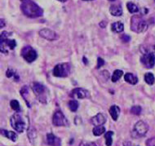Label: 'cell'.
Returning a JSON list of instances; mask_svg holds the SVG:
<instances>
[{
    "mask_svg": "<svg viewBox=\"0 0 155 146\" xmlns=\"http://www.w3.org/2000/svg\"><path fill=\"white\" fill-rule=\"evenodd\" d=\"M21 8L22 12L30 18H37L43 14V9L31 0H23Z\"/></svg>",
    "mask_w": 155,
    "mask_h": 146,
    "instance_id": "obj_1",
    "label": "cell"
},
{
    "mask_svg": "<svg viewBox=\"0 0 155 146\" xmlns=\"http://www.w3.org/2000/svg\"><path fill=\"white\" fill-rule=\"evenodd\" d=\"M148 26H149L148 22L143 20L141 17L135 16L131 18V28L132 31L137 33H143L147 30Z\"/></svg>",
    "mask_w": 155,
    "mask_h": 146,
    "instance_id": "obj_2",
    "label": "cell"
},
{
    "mask_svg": "<svg viewBox=\"0 0 155 146\" xmlns=\"http://www.w3.org/2000/svg\"><path fill=\"white\" fill-rule=\"evenodd\" d=\"M11 126L14 130L19 133H22L25 129V122L19 114H13L10 119Z\"/></svg>",
    "mask_w": 155,
    "mask_h": 146,
    "instance_id": "obj_3",
    "label": "cell"
},
{
    "mask_svg": "<svg viewBox=\"0 0 155 146\" xmlns=\"http://www.w3.org/2000/svg\"><path fill=\"white\" fill-rule=\"evenodd\" d=\"M148 131H149V126H148L147 123L144 122V121H139L134 126L131 135L134 138L142 137V136H144L146 135Z\"/></svg>",
    "mask_w": 155,
    "mask_h": 146,
    "instance_id": "obj_4",
    "label": "cell"
},
{
    "mask_svg": "<svg viewBox=\"0 0 155 146\" xmlns=\"http://www.w3.org/2000/svg\"><path fill=\"white\" fill-rule=\"evenodd\" d=\"M33 91L35 93L37 98L41 101V102H44L45 103L47 101V89L43 84H41L39 82H34L32 85Z\"/></svg>",
    "mask_w": 155,
    "mask_h": 146,
    "instance_id": "obj_5",
    "label": "cell"
},
{
    "mask_svg": "<svg viewBox=\"0 0 155 146\" xmlns=\"http://www.w3.org/2000/svg\"><path fill=\"white\" fill-rule=\"evenodd\" d=\"M70 74V65L66 63L56 65L54 67L53 75L56 77H66L69 76Z\"/></svg>",
    "mask_w": 155,
    "mask_h": 146,
    "instance_id": "obj_6",
    "label": "cell"
},
{
    "mask_svg": "<svg viewBox=\"0 0 155 146\" xmlns=\"http://www.w3.org/2000/svg\"><path fill=\"white\" fill-rule=\"evenodd\" d=\"M21 56L27 62H30V63L35 61L38 57L37 51L30 46H26L22 49Z\"/></svg>",
    "mask_w": 155,
    "mask_h": 146,
    "instance_id": "obj_7",
    "label": "cell"
},
{
    "mask_svg": "<svg viewBox=\"0 0 155 146\" xmlns=\"http://www.w3.org/2000/svg\"><path fill=\"white\" fill-rule=\"evenodd\" d=\"M52 123L56 127L68 126L69 124L68 120L66 119V118L64 117V115L61 110H57L55 112L53 118H52Z\"/></svg>",
    "mask_w": 155,
    "mask_h": 146,
    "instance_id": "obj_8",
    "label": "cell"
},
{
    "mask_svg": "<svg viewBox=\"0 0 155 146\" xmlns=\"http://www.w3.org/2000/svg\"><path fill=\"white\" fill-rule=\"evenodd\" d=\"M142 65H144L145 68L147 69H151L154 66L155 64V56L154 54L151 52V53H146L144 54L140 58Z\"/></svg>",
    "mask_w": 155,
    "mask_h": 146,
    "instance_id": "obj_9",
    "label": "cell"
},
{
    "mask_svg": "<svg viewBox=\"0 0 155 146\" xmlns=\"http://www.w3.org/2000/svg\"><path fill=\"white\" fill-rule=\"evenodd\" d=\"M38 34L41 37L48 40V41H55V40L59 38V35H57L55 31L50 29H47V28L41 29Z\"/></svg>",
    "mask_w": 155,
    "mask_h": 146,
    "instance_id": "obj_10",
    "label": "cell"
},
{
    "mask_svg": "<svg viewBox=\"0 0 155 146\" xmlns=\"http://www.w3.org/2000/svg\"><path fill=\"white\" fill-rule=\"evenodd\" d=\"M70 96L75 99H84L89 97V92L83 88H74L70 92Z\"/></svg>",
    "mask_w": 155,
    "mask_h": 146,
    "instance_id": "obj_11",
    "label": "cell"
},
{
    "mask_svg": "<svg viewBox=\"0 0 155 146\" xmlns=\"http://www.w3.org/2000/svg\"><path fill=\"white\" fill-rule=\"evenodd\" d=\"M106 122V118L104 116L103 114H97L96 116H94L91 118V122L95 126V127H98V126H102V125L105 123Z\"/></svg>",
    "mask_w": 155,
    "mask_h": 146,
    "instance_id": "obj_12",
    "label": "cell"
},
{
    "mask_svg": "<svg viewBox=\"0 0 155 146\" xmlns=\"http://www.w3.org/2000/svg\"><path fill=\"white\" fill-rule=\"evenodd\" d=\"M47 142L49 145L51 146H61V141L57 136L54 135L51 133H48L47 135Z\"/></svg>",
    "mask_w": 155,
    "mask_h": 146,
    "instance_id": "obj_13",
    "label": "cell"
},
{
    "mask_svg": "<svg viewBox=\"0 0 155 146\" xmlns=\"http://www.w3.org/2000/svg\"><path fill=\"white\" fill-rule=\"evenodd\" d=\"M6 47L9 48L11 50H13L14 48H16V41L14 39H4L1 40V43H0V48H3Z\"/></svg>",
    "mask_w": 155,
    "mask_h": 146,
    "instance_id": "obj_14",
    "label": "cell"
},
{
    "mask_svg": "<svg viewBox=\"0 0 155 146\" xmlns=\"http://www.w3.org/2000/svg\"><path fill=\"white\" fill-rule=\"evenodd\" d=\"M110 114L114 121H117L120 114V108L118 105H112L110 109Z\"/></svg>",
    "mask_w": 155,
    "mask_h": 146,
    "instance_id": "obj_15",
    "label": "cell"
},
{
    "mask_svg": "<svg viewBox=\"0 0 155 146\" xmlns=\"http://www.w3.org/2000/svg\"><path fill=\"white\" fill-rule=\"evenodd\" d=\"M110 12L114 16H120L123 15V8L119 5H112L110 8Z\"/></svg>",
    "mask_w": 155,
    "mask_h": 146,
    "instance_id": "obj_16",
    "label": "cell"
},
{
    "mask_svg": "<svg viewBox=\"0 0 155 146\" xmlns=\"http://www.w3.org/2000/svg\"><path fill=\"white\" fill-rule=\"evenodd\" d=\"M124 79H125L126 82H128L130 84H132V85H135L138 82V78L131 73H127L124 75Z\"/></svg>",
    "mask_w": 155,
    "mask_h": 146,
    "instance_id": "obj_17",
    "label": "cell"
},
{
    "mask_svg": "<svg viewBox=\"0 0 155 146\" xmlns=\"http://www.w3.org/2000/svg\"><path fill=\"white\" fill-rule=\"evenodd\" d=\"M1 134L3 136H5L9 140H11L13 142H16L17 141V138L18 136L16 135V133L13 132V131H6V130H1Z\"/></svg>",
    "mask_w": 155,
    "mask_h": 146,
    "instance_id": "obj_18",
    "label": "cell"
},
{
    "mask_svg": "<svg viewBox=\"0 0 155 146\" xmlns=\"http://www.w3.org/2000/svg\"><path fill=\"white\" fill-rule=\"evenodd\" d=\"M123 29H124V25L122 22H114L111 25V29L113 32L121 33L123 31Z\"/></svg>",
    "mask_w": 155,
    "mask_h": 146,
    "instance_id": "obj_19",
    "label": "cell"
},
{
    "mask_svg": "<svg viewBox=\"0 0 155 146\" xmlns=\"http://www.w3.org/2000/svg\"><path fill=\"white\" fill-rule=\"evenodd\" d=\"M6 76L8 78H14V79L15 81H18L19 80V75H17V73H16V70H14L13 69H12V68H9V69L7 70L6 72Z\"/></svg>",
    "mask_w": 155,
    "mask_h": 146,
    "instance_id": "obj_20",
    "label": "cell"
},
{
    "mask_svg": "<svg viewBox=\"0 0 155 146\" xmlns=\"http://www.w3.org/2000/svg\"><path fill=\"white\" fill-rule=\"evenodd\" d=\"M123 70H120V69H116V70L114 72V74H113L112 75V78H111L112 82H117L118 79H120L121 77L123 76Z\"/></svg>",
    "mask_w": 155,
    "mask_h": 146,
    "instance_id": "obj_21",
    "label": "cell"
},
{
    "mask_svg": "<svg viewBox=\"0 0 155 146\" xmlns=\"http://www.w3.org/2000/svg\"><path fill=\"white\" fill-rule=\"evenodd\" d=\"M144 81L149 85H153L154 83L155 78L152 73H147V74L144 75Z\"/></svg>",
    "mask_w": 155,
    "mask_h": 146,
    "instance_id": "obj_22",
    "label": "cell"
},
{
    "mask_svg": "<svg viewBox=\"0 0 155 146\" xmlns=\"http://www.w3.org/2000/svg\"><path fill=\"white\" fill-rule=\"evenodd\" d=\"M113 135H114V132H113V131H107V132H105V134H104V138L106 139V140H105V144H106V146L112 145Z\"/></svg>",
    "mask_w": 155,
    "mask_h": 146,
    "instance_id": "obj_23",
    "label": "cell"
},
{
    "mask_svg": "<svg viewBox=\"0 0 155 146\" xmlns=\"http://www.w3.org/2000/svg\"><path fill=\"white\" fill-rule=\"evenodd\" d=\"M93 135L96 136H99V135H102L103 133L105 132V128L103 126H98V127H95L92 130Z\"/></svg>",
    "mask_w": 155,
    "mask_h": 146,
    "instance_id": "obj_24",
    "label": "cell"
},
{
    "mask_svg": "<svg viewBox=\"0 0 155 146\" xmlns=\"http://www.w3.org/2000/svg\"><path fill=\"white\" fill-rule=\"evenodd\" d=\"M127 8L128 9L129 12H131V13H137L139 12V8L136 4H134L133 3H131V2H128L127 3Z\"/></svg>",
    "mask_w": 155,
    "mask_h": 146,
    "instance_id": "obj_25",
    "label": "cell"
},
{
    "mask_svg": "<svg viewBox=\"0 0 155 146\" xmlns=\"http://www.w3.org/2000/svg\"><path fill=\"white\" fill-rule=\"evenodd\" d=\"M78 106H79V103L76 100H72V101H69V108L72 112L77 111Z\"/></svg>",
    "mask_w": 155,
    "mask_h": 146,
    "instance_id": "obj_26",
    "label": "cell"
},
{
    "mask_svg": "<svg viewBox=\"0 0 155 146\" xmlns=\"http://www.w3.org/2000/svg\"><path fill=\"white\" fill-rule=\"evenodd\" d=\"M10 105H11L12 109L15 110L16 112H21V106H20V104L16 100H12L10 102Z\"/></svg>",
    "mask_w": 155,
    "mask_h": 146,
    "instance_id": "obj_27",
    "label": "cell"
},
{
    "mask_svg": "<svg viewBox=\"0 0 155 146\" xmlns=\"http://www.w3.org/2000/svg\"><path fill=\"white\" fill-rule=\"evenodd\" d=\"M131 114H135V115H140L141 113V107L140 106H133L131 109Z\"/></svg>",
    "mask_w": 155,
    "mask_h": 146,
    "instance_id": "obj_28",
    "label": "cell"
},
{
    "mask_svg": "<svg viewBox=\"0 0 155 146\" xmlns=\"http://www.w3.org/2000/svg\"><path fill=\"white\" fill-rule=\"evenodd\" d=\"M104 65V61L102 58L99 57L97 59V65H96V69H100L101 67H102Z\"/></svg>",
    "mask_w": 155,
    "mask_h": 146,
    "instance_id": "obj_29",
    "label": "cell"
},
{
    "mask_svg": "<svg viewBox=\"0 0 155 146\" xmlns=\"http://www.w3.org/2000/svg\"><path fill=\"white\" fill-rule=\"evenodd\" d=\"M10 35H12L11 33H8L7 31H3L2 34H1V40H4L8 38V37L10 36Z\"/></svg>",
    "mask_w": 155,
    "mask_h": 146,
    "instance_id": "obj_30",
    "label": "cell"
},
{
    "mask_svg": "<svg viewBox=\"0 0 155 146\" xmlns=\"http://www.w3.org/2000/svg\"><path fill=\"white\" fill-rule=\"evenodd\" d=\"M121 39L123 40V42H124V43H128L131 40V37L127 35H123L121 36Z\"/></svg>",
    "mask_w": 155,
    "mask_h": 146,
    "instance_id": "obj_31",
    "label": "cell"
},
{
    "mask_svg": "<svg viewBox=\"0 0 155 146\" xmlns=\"http://www.w3.org/2000/svg\"><path fill=\"white\" fill-rule=\"evenodd\" d=\"M146 145L147 146H155V138H151L148 140L146 142Z\"/></svg>",
    "mask_w": 155,
    "mask_h": 146,
    "instance_id": "obj_32",
    "label": "cell"
},
{
    "mask_svg": "<svg viewBox=\"0 0 155 146\" xmlns=\"http://www.w3.org/2000/svg\"><path fill=\"white\" fill-rule=\"evenodd\" d=\"M79 146H96V144L94 142H83Z\"/></svg>",
    "mask_w": 155,
    "mask_h": 146,
    "instance_id": "obj_33",
    "label": "cell"
},
{
    "mask_svg": "<svg viewBox=\"0 0 155 146\" xmlns=\"http://www.w3.org/2000/svg\"><path fill=\"white\" fill-rule=\"evenodd\" d=\"M0 22H1V23H0V28L2 29V28H3V27L6 25L5 20H3V19H1V20H0Z\"/></svg>",
    "mask_w": 155,
    "mask_h": 146,
    "instance_id": "obj_34",
    "label": "cell"
},
{
    "mask_svg": "<svg viewBox=\"0 0 155 146\" xmlns=\"http://www.w3.org/2000/svg\"><path fill=\"white\" fill-rule=\"evenodd\" d=\"M123 146H133V144L130 141H124L123 142Z\"/></svg>",
    "mask_w": 155,
    "mask_h": 146,
    "instance_id": "obj_35",
    "label": "cell"
},
{
    "mask_svg": "<svg viewBox=\"0 0 155 146\" xmlns=\"http://www.w3.org/2000/svg\"><path fill=\"white\" fill-rule=\"evenodd\" d=\"M100 26L101 27V28H105V26H106V22H101V23H100Z\"/></svg>",
    "mask_w": 155,
    "mask_h": 146,
    "instance_id": "obj_36",
    "label": "cell"
},
{
    "mask_svg": "<svg viewBox=\"0 0 155 146\" xmlns=\"http://www.w3.org/2000/svg\"><path fill=\"white\" fill-rule=\"evenodd\" d=\"M83 61H84V63H85V64H87V63H88V61H87L86 57H83Z\"/></svg>",
    "mask_w": 155,
    "mask_h": 146,
    "instance_id": "obj_37",
    "label": "cell"
},
{
    "mask_svg": "<svg viewBox=\"0 0 155 146\" xmlns=\"http://www.w3.org/2000/svg\"><path fill=\"white\" fill-rule=\"evenodd\" d=\"M60 2H61V3H64V2H66L67 0H58Z\"/></svg>",
    "mask_w": 155,
    "mask_h": 146,
    "instance_id": "obj_38",
    "label": "cell"
},
{
    "mask_svg": "<svg viewBox=\"0 0 155 146\" xmlns=\"http://www.w3.org/2000/svg\"><path fill=\"white\" fill-rule=\"evenodd\" d=\"M109 1H111V2H114V1H115V0H109Z\"/></svg>",
    "mask_w": 155,
    "mask_h": 146,
    "instance_id": "obj_39",
    "label": "cell"
},
{
    "mask_svg": "<svg viewBox=\"0 0 155 146\" xmlns=\"http://www.w3.org/2000/svg\"><path fill=\"white\" fill-rule=\"evenodd\" d=\"M84 1H91V0H84Z\"/></svg>",
    "mask_w": 155,
    "mask_h": 146,
    "instance_id": "obj_40",
    "label": "cell"
}]
</instances>
